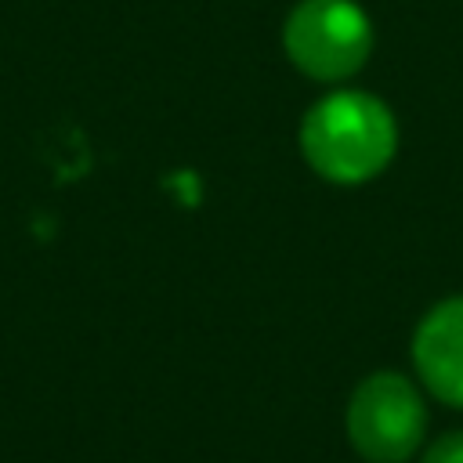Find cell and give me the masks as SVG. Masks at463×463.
Masks as SVG:
<instances>
[{"label":"cell","mask_w":463,"mask_h":463,"mask_svg":"<svg viewBox=\"0 0 463 463\" xmlns=\"http://www.w3.org/2000/svg\"><path fill=\"white\" fill-rule=\"evenodd\" d=\"M398 148L391 109L365 90H333L318 98L300 123V152L329 184H365L387 170Z\"/></svg>","instance_id":"1"},{"label":"cell","mask_w":463,"mask_h":463,"mask_svg":"<svg viewBox=\"0 0 463 463\" xmlns=\"http://www.w3.org/2000/svg\"><path fill=\"white\" fill-rule=\"evenodd\" d=\"M286 58L318 83L351 80L373 54V22L354 0H297L282 25Z\"/></svg>","instance_id":"2"},{"label":"cell","mask_w":463,"mask_h":463,"mask_svg":"<svg viewBox=\"0 0 463 463\" xmlns=\"http://www.w3.org/2000/svg\"><path fill=\"white\" fill-rule=\"evenodd\" d=\"M347 438L369 463H405L427 438V405L420 387L394 373H369L347 402L344 412Z\"/></svg>","instance_id":"3"},{"label":"cell","mask_w":463,"mask_h":463,"mask_svg":"<svg viewBox=\"0 0 463 463\" xmlns=\"http://www.w3.org/2000/svg\"><path fill=\"white\" fill-rule=\"evenodd\" d=\"M412 362L438 402L463 409V297H449L420 318L412 333Z\"/></svg>","instance_id":"4"},{"label":"cell","mask_w":463,"mask_h":463,"mask_svg":"<svg viewBox=\"0 0 463 463\" xmlns=\"http://www.w3.org/2000/svg\"><path fill=\"white\" fill-rule=\"evenodd\" d=\"M420 463H463V430H445L441 438H434Z\"/></svg>","instance_id":"5"}]
</instances>
